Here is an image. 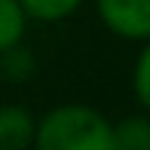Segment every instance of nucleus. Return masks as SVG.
Wrapping results in <instances>:
<instances>
[{"label": "nucleus", "mask_w": 150, "mask_h": 150, "mask_svg": "<svg viewBox=\"0 0 150 150\" xmlns=\"http://www.w3.org/2000/svg\"><path fill=\"white\" fill-rule=\"evenodd\" d=\"M31 150H113V122L89 104L67 101L37 120Z\"/></svg>", "instance_id": "nucleus-1"}, {"label": "nucleus", "mask_w": 150, "mask_h": 150, "mask_svg": "<svg viewBox=\"0 0 150 150\" xmlns=\"http://www.w3.org/2000/svg\"><path fill=\"white\" fill-rule=\"evenodd\" d=\"M95 12L113 37L141 46L150 40V0H95Z\"/></svg>", "instance_id": "nucleus-2"}, {"label": "nucleus", "mask_w": 150, "mask_h": 150, "mask_svg": "<svg viewBox=\"0 0 150 150\" xmlns=\"http://www.w3.org/2000/svg\"><path fill=\"white\" fill-rule=\"evenodd\" d=\"M37 120L22 104H0V150H31Z\"/></svg>", "instance_id": "nucleus-3"}, {"label": "nucleus", "mask_w": 150, "mask_h": 150, "mask_svg": "<svg viewBox=\"0 0 150 150\" xmlns=\"http://www.w3.org/2000/svg\"><path fill=\"white\" fill-rule=\"evenodd\" d=\"M113 150H150V113H129L113 122Z\"/></svg>", "instance_id": "nucleus-4"}, {"label": "nucleus", "mask_w": 150, "mask_h": 150, "mask_svg": "<svg viewBox=\"0 0 150 150\" xmlns=\"http://www.w3.org/2000/svg\"><path fill=\"white\" fill-rule=\"evenodd\" d=\"M28 31V16H25L18 0H0V55L12 46H18Z\"/></svg>", "instance_id": "nucleus-5"}, {"label": "nucleus", "mask_w": 150, "mask_h": 150, "mask_svg": "<svg viewBox=\"0 0 150 150\" xmlns=\"http://www.w3.org/2000/svg\"><path fill=\"white\" fill-rule=\"evenodd\" d=\"M18 3H22L28 22L34 18V22L52 25V22H64V18H71L86 0H18Z\"/></svg>", "instance_id": "nucleus-6"}, {"label": "nucleus", "mask_w": 150, "mask_h": 150, "mask_svg": "<svg viewBox=\"0 0 150 150\" xmlns=\"http://www.w3.org/2000/svg\"><path fill=\"white\" fill-rule=\"evenodd\" d=\"M37 71V61H34V52L28 46H12V49H6L3 55H0V74H3L6 80H12V83H25V80H31V74Z\"/></svg>", "instance_id": "nucleus-7"}, {"label": "nucleus", "mask_w": 150, "mask_h": 150, "mask_svg": "<svg viewBox=\"0 0 150 150\" xmlns=\"http://www.w3.org/2000/svg\"><path fill=\"white\" fill-rule=\"evenodd\" d=\"M132 92L138 98V104L144 107V113H150V40L141 46L138 58L132 67Z\"/></svg>", "instance_id": "nucleus-8"}]
</instances>
